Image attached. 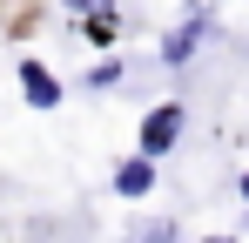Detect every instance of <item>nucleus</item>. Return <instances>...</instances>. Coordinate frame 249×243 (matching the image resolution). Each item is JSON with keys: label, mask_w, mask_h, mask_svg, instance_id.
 Returning <instances> with one entry per match:
<instances>
[{"label": "nucleus", "mask_w": 249, "mask_h": 243, "mask_svg": "<svg viewBox=\"0 0 249 243\" xmlns=\"http://www.w3.org/2000/svg\"><path fill=\"white\" fill-rule=\"evenodd\" d=\"M148 182H155V156H135V162L115 169V189L122 196H148Z\"/></svg>", "instance_id": "4"}, {"label": "nucleus", "mask_w": 249, "mask_h": 243, "mask_svg": "<svg viewBox=\"0 0 249 243\" xmlns=\"http://www.w3.org/2000/svg\"><path fill=\"white\" fill-rule=\"evenodd\" d=\"M202 34H209V7H189V20H182V27L162 40V61H168V68H182V61L202 47Z\"/></svg>", "instance_id": "2"}, {"label": "nucleus", "mask_w": 249, "mask_h": 243, "mask_svg": "<svg viewBox=\"0 0 249 243\" xmlns=\"http://www.w3.org/2000/svg\"><path fill=\"white\" fill-rule=\"evenodd\" d=\"M209 243H236V237H209Z\"/></svg>", "instance_id": "7"}, {"label": "nucleus", "mask_w": 249, "mask_h": 243, "mask_svg": "<svg viewBox=\"0 0 249 243\" xmlns=\"http://www.w3.org/2000/svg\"><path fill=\"white\" fill-rule=\"evenodd\" d=\"M20 88H27L34 108H54V101H61V88H54V75H47L41 61H20Z\"/></svg>", "instance_id": "3"}, {"label": "nucleus", "mask_w": 249, "mask_h": 243, "mask_svg": "<svg viewBox=\"0 0 249 243\" xmlns=\"http://www.w3.org/2000/svg\"><path fill=\"white\" fill-rule=\"evenodd\" d=\"M128 243H175V223H142Z\"/></svg>", "instance_id": "5"}, {"label": "nucleus", "mask_w": 249, "mask_h": 243, "mask_svg": "<svg viewBox=\"0 0 249 243\" xmlns=\"http://www.w3.org/2000/svg\"><path fill=\"white\" fill-rule=\"evenodd\" d=\"M88 88H122V61H101V68L88 75Z\"/></svg>", "instance_id": "6"}, {"label": "nucleus", "mask_w": 249, "mask_h": 243, "mask_svg": "<svg viewBox=\"0 0 249 243\" xmlns=\"http://www.w3.org/2000/svg\"><path fill=\"white\" fill-rule=\"evenodd\" d=\"M243 196H249V176H243Z\"/></svg>", "instance_id": "8"}, {"label": "nucleus", "mask_w": 249, "mask_h": 243, "mask_svg": "<svg viewBox=\"0 0 249 243\" xmlns=\"http://www.w3.org/2000/svg\"><path fill=\"white\" fill-rule=\"evenodd\" d=\"M175 135H182V108H175V101L148 108V122H142V156H168Z\"/></svg>", "instance_id": "1"}]
</instances>
